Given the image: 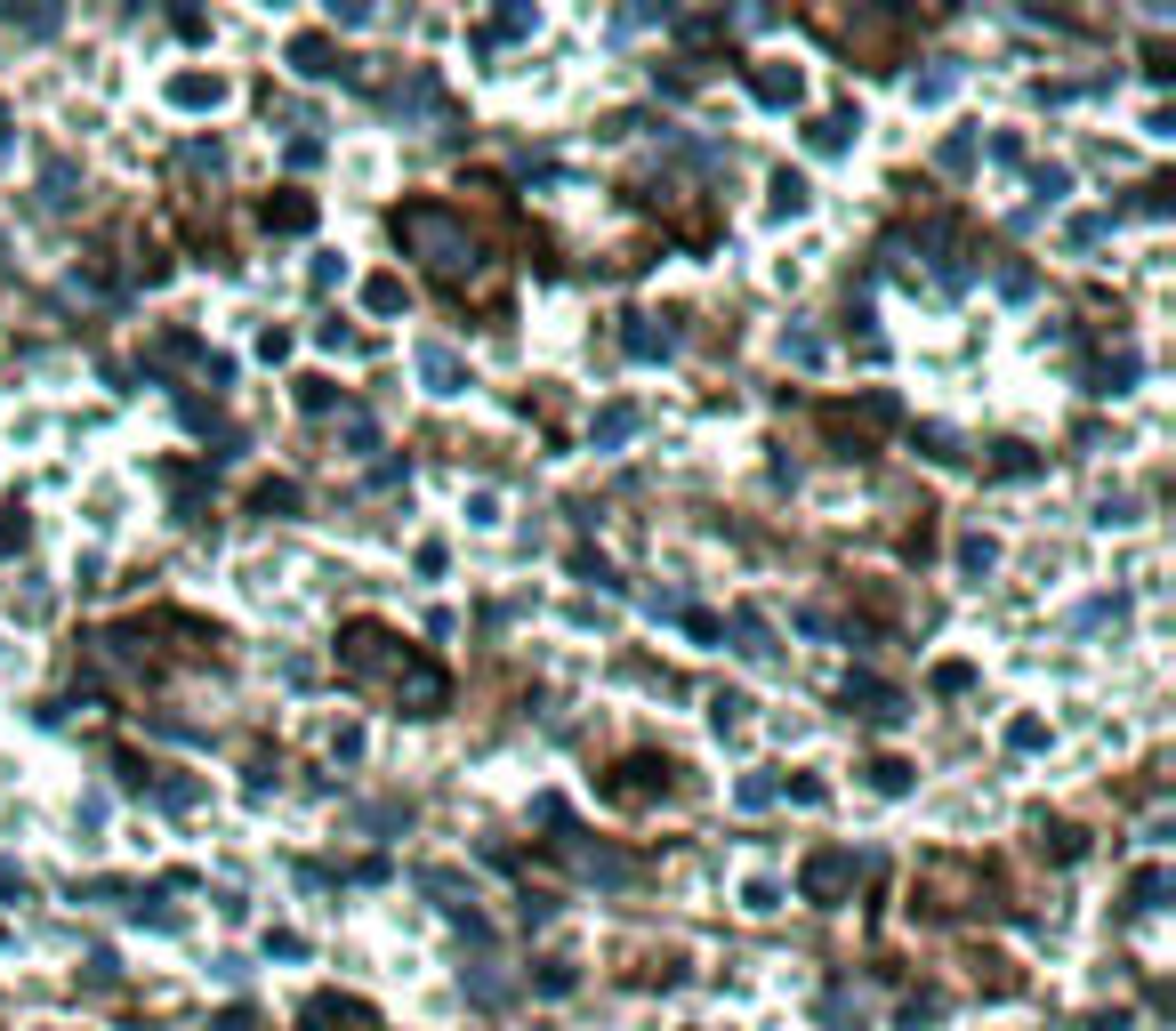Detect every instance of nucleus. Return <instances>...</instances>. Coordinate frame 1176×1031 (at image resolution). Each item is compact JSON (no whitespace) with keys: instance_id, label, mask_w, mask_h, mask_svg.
<instances>
[{"instance_id":"1","label":"nucleus","mask_w":1176,"mask_h":1031,"mask_svg":"<svg viewBox=\"0 0 1176 1031\" xmlns=\"http://www.w3.org/2000/svg\"><path fill=\"white\" fill-rule=\"evenodd\" d=\"M396 235H412L419 251H428V267H435V274H460V267H476V242H460V235H452V218L435 210V202L403 210V218H396Z\"/></svg>"},{"instance_id":"2","label":"nucleus","mask_w":1176,"mask_h":1031,"mask_svg":"<svg viewBox=\"0 0 1176 1031\" xmlns=\"http://www.w3.org/2000/svg\"><path fill=\"white\" fill-rule=\"evenodd\" d=\"M838 879H847V854H815V863H806V887L815 895H838Z\"/></svg>"}]
</instances>
